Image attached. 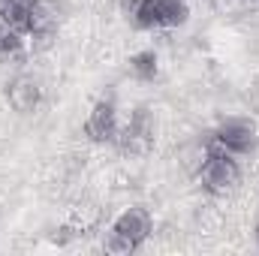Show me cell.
I'll return each mask as SVG.
<instances>
[{
  "instance_id": "obj_3",
  "label": "cell",
  "mask_w": 259,
  "mask_h": 256,
  "mask_svg": "<svg viewBox=\"0 0 259 256\" xmlns=\"http://www.w3.org/2000/svg\"><path fill=\"white\" fill-rule=\"evenodd\" d=\"M214 139H217L220 148H226L232 154H247L256 145V124L250 118H226L217 127Z\"/></svg>"
},
{
  "instance_id": "obj_10",
  "label": "cell",
  "mask_w": 259,
  "mask_h": 256,
  "mask_svg": "<svg viewBox=\"0 0 259 256\" xmlns=\"http://www.w3.org/2000/svg\"><path fill=\"white\" fill-rule=\"evenodd\" d=\"M187 3L184 0H163V27H178L187 21Z\"/></svg>"
},
{
  "instance_id": "obj_5",
  "label": "cell",
  "mask_w": 259,
  "mask_h": 256,
  "mask_svg": "<svg viewBox=\"0 0 259 256\" xmlns=\"http://www.w3.org/2000/svg\"><path fill=\"white\" fill-rule=\"evenodd\" d=\"M84 133L94 139V142H112L118 136V115H115V106L100 100L94 106V112L88 115L84 121Z\"/></svg>"
},
{
  "instance_id": "obj_7",
  "label": "cell",
  "mask_w": 259,
  "mask_h": 256,
  "mask_svg": "<svg viewBox=\"0 0 259 256\" xmlns=\"http://www.w3.org/2000/svg\"><path fill=\"white\" fill-rule=\"evenodd\" d=\"M0 21L15 33H30V6L21 3V0H3Z\"/></svg>"
},
{
  "instance_id": "obj_4",
  "label": "cell",
  "mask_w": 259,
  "mask_h": 256,
  "mask_svg": "<svg viewBox=\"0 0 259 256\" xmlns=\"http://www.w3.org/2000/svg\"><path fill=\"white\" fill-rule=\"evenodd\" d=\"M121 145H124V151H130V154H148L154 148V121H151L148 109H139L130 118Z\"/></svg>"
},
{
  "instance_id": "obj_12",
  "label": "cell",
  "mask_w": 259,
  "mask_h": 256,
  "mask_svg": "<svg viewBox=\"0 0 259 256\" xmlns=\"http://www.w3.org/2000/svg\"><path fill=\"white\" fill-rule=\"evenodd\" d=\"M256 238H259V229H256Z\"/></svg>"
},
{
  "instance_id": "obj_6",
  "label": "cell",
  "mask_w": 259,
  "mask_h": 256,
  "mask_svg": "<svg viewBox=\"0 0 259 256\" xmlns=\"http://www.w3.org/2000/svg\"><path fill=\"white\" fill-rule=\"evenodd\" d=\"M39 84L33 81V78H15V81H9V88H6V100H9V106L15 109V112H21V115H27V112H33L36 106H39Z\"/></svg>"
},
{
  "instance_id": "obj_11",
  "label": "cell",
  "mask_w": 259,
  "mask_h": 256,
  "mask_svg": "<svg viewBox=\"0 0 259 256\" xmlns=\"http://www.w3.org/2000/svg\"><path fill=\"white\" fill-rule=\"evenodd\" d=\"M130 69L139 75V78H154L157 75V55L154 52H139L130 58Z\"/></svg>"
},
{
  "instance_id": "obj_1",
  "label": "cell",
  "mask_w": 259,
  "mask_h": 256,
  "mask_svg": "<svg viewBox=\"0 0 259 256\" xmlns=\"http://www.w3.org/2000/svg\"><path fill=\"white\" fill-rule=\"evenodd\" d=\"M148 235H151V214H148L145 208L133 205V208H127V211L112 223V229L106 232L103 244H106L109 253H133Z\"/></svg>"
},
{
  "instance_id": "obj_9",
  "label": "cell",
  "mask_w": 259,
  "mask_h": 256,
  "mask_svg": "<svg viewBox=\"0 0 259 256\" xmlns=\"http://www.w3.org/2000/svg\"><path fill=\"white\" fill-rule=\"evenodd\" d=\"M136 21L142 27H163V0H139Z\"/></svg>"
},
{
  "instance_id": "obj_8",
  "label": "cell",
  "mask_w": 259,
  "mask_h": 256,
  "mask_svg": "<svg viewBox=\"0 0 259 256\" xmlns=\"http://www.w3.org/2000/svg\"><path fill=\"white\" fill-rule=\"evenodd\" d=\"M30 33H52L55 30V6H49L46 0H30Z\"/></svg>"
},
{
  "instance_id": "obj_2",
  "label": "cell",
  "mask_w": 259,
  "mask_h": 256,
  "mask_svg": "<svg viewBox=\"0 0 259 256\" xmlns=\"http://www.w3.org/2000/svg\"><path fill=\"white\" fill-rule=\"evenodd\" d=\"M238 178H241L238 163H235L226 151H211V154L205 157L202 169H199V181H202V187H205L208 193H217V196L229 193L235 184H238Z\"/></svg>"
}]
</instances>
